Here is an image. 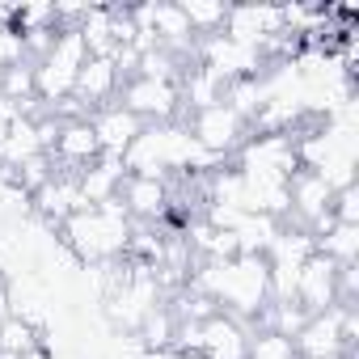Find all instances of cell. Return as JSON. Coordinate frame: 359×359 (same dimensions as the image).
Listing matches in <instances>:
<instances>
[{
  "label": "cell",
  "mask_w": 359,
  "mask_h": 359,
  "mask_svg": "<svg viewBox=\"0 0 359 359\" xmlns=\"http://www.w3.org/2000/svg\"><path fill=\"white\" fill-rule=\"evenodd\" d=\"M34 338H39V330L30 321H22V317H5V321H0V355H5V359H18L30 346H39Z\"/></svg>",
  "instance_id": "obj_20"
},
{
  "label": "cell",
  "mask_w": 359,
  "mask_h": 359,
  "mask_svg": "<svg viewBox=\"0 0 359 359\" xmlns=\"http://www.w3.org/2000/svg\"><path fill=\"white\" fill-rule=\"evenodd\" d=\"M118 203H123V212L131 220H156L169 208V187L161 182V177H135V173H127L123 187H118Z\"/></svg>",
  "instance_id": "obj_14"
},
{
  "label": "cell",
  "mask_w": 359,
  "mask_h": 359,
  "mask_svg": "<svg viewBox=\"0 0 359 359\" xmlns=\"http://www.w3.org/2000/svg\"><path fill=\"white\" fill-rule=\"evenodd\" d=\"M237 173L245 177V182H275V187H287L292 177L300 173V156H296L292 131L245 140V144H241V165H237Z\"/></svg>",
  "instance_id": "obj_4"
},
{
  "label": "cell",
  "mask_w": 359,
  "mask_h": 359,
  "mask_svg": "<svg viewBox=\"0 0 359 359\" xmlns=\"http://www.w3.org/2000/svg\"><path fill=\"white\" fill-rule=\"evenodd\" d=\"M245 359H300L296 355V342L279 330H262L258 338H250L245 346Z\"/></svg>",
  "instance_id": "obj_22"
},
{
  "label": "cell",
  "mask_w": 359,
  "mask_h": 359,
  "mask_svg": "<svg viewBox=\"0 0 359 359\" xmlns=\"http://www.w3.org/2000/svg\"><path fill=\"white\" fill-rule=\"evenodd\" d=\"M9 317V287H0V321Z\"/></svg>",
  "instance_id": "obj_23"
},
{
  "label": "cell",
  "mask_w": 359,
  "mask_h": 359,
  "mask_svg": "<svg viewBox=\"0 0 359 359\" xmlns=\"http://www.w3.org/2000/svg\"><path fill=\"white\" fill-rule=\"evenodd\" d=\"M296 355L300 359H334L346 355V346L355 342V309L351 304H334L325 313L304 317V325L296 330Z\"/></svg>",
  "instance_id": "obj_5"
},
{
  "label": "cell",
  "mask_w": 359,
  "mask_h": 359,
  "mask_svg": "<svg viewBox=\"0 0 359 359\" xmlns=\"http://www.w3.org/2000/svg\"><path fill=\"white\" fill-rule=\"evenodd\" d=\"M224 34L233 43L271 51L283 43V13H279V5H229Z\"/></svg>",
  "instance_id": "obj_7"
},
{
  "label": "cell",
  "mask_w": 359,
  "mask_h": 359,
  "mask_svg": "<svg viewBox=\"0 0 359 359\" xmlns=\"http://www.w3.org/2000/svg\"><path fill=\"white\" fill-rule=\"evenodd\" d=\"M89 123H93V135H97V144H102V156H118V161H123V152L131 148V140L144 131V123H140L127 106H106V110H97Z\"/></svg>",
  "instance_id": "obj_15"
},
{
  "label": "cell",
  "mask_w": 359,
  "mask_h": 359,
  "mask_svg": "<svg viewBox=\"0 0 359 359\" xmlns=\"http://www.w3.org/2000/svg\"><path fill=\"white\" fill-rule=\"evenodd\" d=\"M34 208L47 216V220H68L72 212H81L85 208V199H81V182L72 173H55V177H47V182L34 191Z\"/></svg>",
  "instance_id": "obj_17"
},
{
  "label": "cell",
  "mask_w": 359,
  "mask_h": 359,
  "mask_svg": "<svg viewBox=\"0 0 359 359\" xmlns=\"http://www.w3.org/2000/svg\"><path fill=\"white\" fill-rule=\"evenodd\" d=\"M245 346H250V334L237 317L229 313H208L199 321V359H245Z\"/></svg>",
  "instance_id": "obj_11"
},
{
  "label": "cell",
  "mask_w": 359,
  "mask_h": 359,
  "mask_svg": "<svg viewBox=\"0 0 359 359\" xmlns=\"http://www.w3.org/2000/svg\"><path fill=\"white\" fill-rule=\"evenodd\" d=\"M245 118L229 106V102H216V106H208V110H195V123L187 127L191 135H195V144L199 148H208V152H216V156H229V152H237L241 144H245Z\"/></svg>",
  "instance_id": "obj_8"
},
{
  "label": "cell",
  "mask_w": 359,
  "mask_h": 359,
  "mask_svg": "<svg viewBox=\"0 0 359 359\" xmlns=\"http://www.w3.org/2000/svg\"><path fill=\"white\" fill-rule=\"evenodd\" d=\"M292 304L300 309V313H325V309H334V304H342V292H338V266L330 262V258H321V254H313L304 266H300V275H296V292H292Z\"/></svg>",
  "instance_id": "obj_9"
},
{
  "label": "cell",
  "mask_w": 359,
  "mask_h": 359,
  "mask_svg": "<svg viewBox=\"0 0 359 359\" xmlns=\"http://www.w3.org/2000/svg\"><path fill=\"white\" fill-rule=\"evenodd\" d=\"M64 245L81 258V262H106L118 258L131 245V216L123 212L118 199L97 203V208H81L64 220Z\"/></svg>",
  "instance_id": "obj_2"
},
{
  "label": "cell",
  "mask_w": 359,
  "mask_h": 359,
  "mask_svg": "<svg viewBox=\"0 0 359 359\" xmlns=\"http://www.w3.org/2000/svg\"><path fill=\"white\" fill-rule=\"evenodd\" d=\"M60 165H72V169H89L97 156H102V144H97V135H93V123L89 118H68V123H60V131H55V140H51V148H47Z\"/></svg>",
  "instance_id": "obj_13"
},
{
  "label": "cell",
  "mask_w": 359,
  "mask_h": 359,
  "mask_svg": "<svg viewBox=\"0 0 359 359\" xmlns=\"http://www.w3.org/2000/svg\"><path fill=\"white\" fill-rule=\"evenodd\" d=\"M330 199H334V191L321 182L317 173H309V169H300L292 177V187H287V212H296L309 233L330 224Z\"/></svg>",
  "instance_id": "obj_12"
},
{
  "label": "cell",
  "mask_w": 359,
  "mask_h": 359,
  "mask_svg": "<svg viewBox=\"0 0 359 359\" xmlns=\"http://www.w3.org/2000/svg\"><path fill=\"white\" fill-rule=\"evenodd\" d=\"M118 81H123V72L114 68V60H110V55H89V60H85V68L76 72V85H72V97H68V102L97 106V102H106V97L118 89Z\"/></svg>",
  "instance_id": "obj_16"
},
{
  "label": "cell",
  "mask_w": 359,
  "mask_h": 359,
  "mask_svg": "<svg viewBox=\"0 0 359 359\" xmlns=\"http://www.w3.org/2000/svg\"><path fill=\"white\" fill-rule=\"evenodd\" d=\"M89 51H85V39L76 34V26H64L55 30L51 47L39 55L34 64V93L39 102H68L72 97V85H76V72L85 68Z\"/></svg>",
  "instance_id": "obj_3"
},
{
  "label": "cell",
  "mask_w": 359,
  "mask_h": 359,
  "mask_svg": "<svg viewBox=\"0 0 359 359\" xmlns=\"http://www.w3.org/2000/svg\"><path fill=\"white\" fill-rule=\"evenodd\" d=\"M203 68L220 81V85H237V81H254L266 68V51L233 43L229 34H212L203 43Z\"/></svg>",
  "instance_id": "obj_6"
},
{
  "label": "cell",
  "mask_w": 359,
  "mask_h": 359,
  "mask_svg": "<svg viewBox=\"0 0 359 359\" xmlns=\"http://www.w3.org/2000/svg\"><path fill=\"white\" fill-rule=\"evenodd\" d=\"M199 292L229 309V317H258L271 300V271L258 254H233V258H208L199 271Z\"/></svg>",
  "instance_id": "obj_1"
},
{
  "label": "cell",
  "mask_w": 359,
  "mask_h": 359,
  "mask_svg": "<svg viewBox=\"0 0 359 359\" xmlns=\"http://www.w3.org/2000/svg\"><path fill=\"white\" fill-rule=\"evenodd\" d=\"M177 9H182L191 34H216V30H224V18H229L224 0H182Z\"/></svg>",
  "instance_id": "obj_19"
},
{
  "label": "cell",
  "mask_w": 359,
  "mask_h": 359,
  "mask_svg": "<svg viewBox=\"0 0 359 359\" xmlns=\"http://www.w3.org/2000/svg\"><path fill=\"white\" fill-rule=\"evenodd\" d=\"M313 245L321 258H330L334 266H355L359 262V224H338L330 220L325 229L313 233Z\"/></svg>",
  "instance_id": "obj_18"
},
{
  "label": "cell",
  "mask_w": 359,
  "mask_h": 359,
  "mask_svg": "<svg viewBox=\"0 0 359 359\" xmlns=\"http://www.w3.org/2000/svg\"><path fill=\"white\" fill-rule=\"evenodd\" d=\"M224 89H229V85H220L203 64H199V68H191V76H187V102H191L195 110H208V106L224 102Z\"/></svg>",
  "instance_id": "obj_21"
},
{
  "label": "cell",
  "mask_w": 359,
  "mask_h": 359,
  "mask_svg": "<svg viewBox=\"0 0 359 359\" xmlns=\"http://www.w3.org/2000/svg\"><path fill=\"white\" fill-rule=\"evenodd\" d=\"M123 106L144 123H169L177 110V85L173 81H152V76H131L123 85Z\"/></svg>",
  "instance_id": "obj_10"
}]
</instances>
